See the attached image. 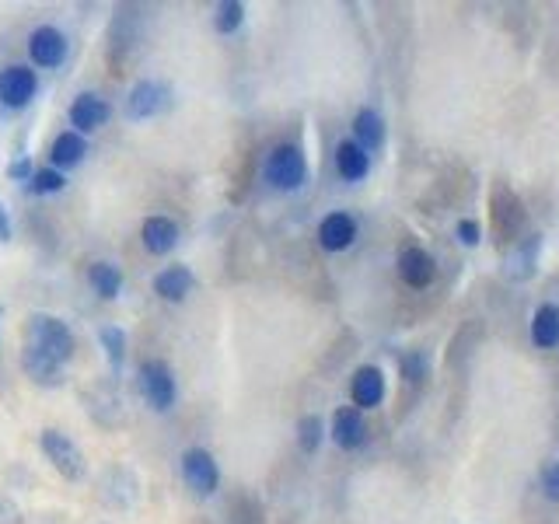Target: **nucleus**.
Returning a JSON list of instances; mask_svg holds the SVG:
<instances>
[{
  "mask_svg": "<svg viewBox=\"0 0 559 524\" xmlns=\"http://www.w3.org/2000/svg\"><path fill=\"white\" fill-rule=\"evenodd\" d=\"M25 346L46 353L49 360H56V364H63V367L74 360V350H77L70 325L63 322V318H56V315H46V311H32V315H28Z\"/></svg>",
  "mask_w": 559,
  "mask_h": 524,
  "instance_id": "f257e3e1",
  "label": "nucleus"
},
{
  "mask_svg": "<svg viewBox=\"0 0 559 524\" xmlns=\"http://www.w3.org/2000/svg\"><path fill=\"white\" fill-rule=\"evenodd\" d=\"M263 175L277 193H297L308 182V158L297 144H277L266 154Z\"/></svg>",
  "mask_w": 559,
  "mask_h": 524,
  "instance_id": "f03ea898",
  "label": "nucleus"
},
{
  "mask_svg": "<svg viewBox=\"0 0 559 524\" xmlns=\"http://www.w3.org/2000/svg\"><path fill=\"white\" fill-rule=\"evenodd\" d=\"M137 388H140V395H144V402L154 409V413H172V406L179 402L175 371L158 357H151V360H144V364H140Z\"/></svg>",
  "mask_w": 559,
  "mask_h": 524,
  "instance_id": "7ed1b4c3",
  "label": "nucleus"
},
{
  "mask_svg": "<svg viewBox=\"0 0 559 524\" xmlns=\"http://www.w3.org/2000/svg\"><path fill=\"white\" fill-rule=\"evenodd\" d=\"M39 448H42V455H46V462L53 465L67 483H81L84 472H88V462H84V451L74 437H67L56 427H46L39 434Z\"/></svg>",
  "mask_w": 559,
  "mask_h": 524,
  "instance_id": "20e7f679",
  "label": "nucleus"
},
{
  "mask_svg": "<svg viewBox=\"0 0 559 524\" xmlns=\"http://www.w3.org/2000/svg\"><path fill=\"white\" fill-rule=\"evenodd\" d=\"M182 479H186L189 493L196 500H210L221 490V465H217L214 451L207 448H186L182 451Z\"/></svg>",
  "mask_w": 559,
  "mask_h": 524,
  "instance_id": "39448f33",
  "label": "nucleus"
},
{
  "mask_svg": "<svg viewBox=\"0 0 559 524\" xmlns=\"http://www.w3.org/2000/svg\"><path fill=\"white\" fill-rule=\"evenodd\" d=\"M172 109V88L165 81H137L130 88V98H126V119L130 123H144V119H154L161 112Z\"/></svg>",
  "mask_w": 559,
  "mask_h": 524,
  "instance_id": "423d86ee",
  "label": "nucleus"
},
{
  "mask_svg": "<svg viewBox=\"0 0 559 524\" xmlns=\"http://www.w3.org/2000/svg\"><path fill=\"white\" fill-rule=\"evenodd\" d=\"M67 53H70V42H67V35H63L56 25L32 28V35H28V60H32L35 67H42V70L63 67Z\"/></svg>",
  "mask_w": 559,
  "mask_h": 524,
  "instance_id": "0eeeda50",
  "label": "nucleus"
},
{
  "mask_svg": "<svg viewBox=\"0 0 559 524\" xmlns=\"http://www.w3.org/2000/svg\"><path fill=\"white\" fill-rule=\"evenodd\" d=\"M39 95V77L25 63H14V67L0 70V105L7 109H25L32 105V98Z\"/></svg>",
  "mask_w": 559,
  "mask_h": 524,
  "instance_id": "6e6552de",
  "label": "nucleus"
},
{
  "mask_svg": "<svg viewBox=\"0 0 559 524\" xmlns=\"http://www.w3.org/2000/svg\"><path fill=\"white\" fill-rule=\"evenodd\" d=\"M112 119V105L109 98L95 95V91H81V95L70 102V126H74V133H95L102 130L105 123Z\"/></svg>",
  "mask_w": 559,
  "mask_h": 524,
  "instance_id": "1a4fd4ad",
  "label": "nucleus"
},
{
  "mask_svg": "<svg viewBox=\"0 0 559 524\" xmlns=\"http://www.w3.org/2000/svg\"><path fill=\"white\" fill-rule=\"evenodd\" d=\"M350 395H353V409H374L385 399V371L374 364H364L353 371L350 381Z\"/></svg>",
  "mask_w": 559,
  "mask_h": 524,
  "instance_id": "9d476101",
  "label": "nucleus"
},
{
  "mask_svg": "<svg viewBox=\"0 0 559 524\" xmlns=\"http://www.w3.org/2000/svg\"><path fill=\"white\" fill-rule=\"evenodd\" d=\"M179 238H182L179 224L165 214H154L140 224V242H144V249L151 252V256H168V252L179 245Z\"/></svg>",
  "mask_w": 559,
  "mask_h": 524,
  "instance_id": "9b49d317",
  "label": "nucleus"
},
{
  "mask_svg": "<svg viewBox=\"0 0 559 524\" xmlns=\"http://www.w3.org/2000/svg\"><path fill=\"white\" fill-rule=\"evenodd\" d=\"M196 287V276L189 266H182V262H175V266H165L158 276H154V294L161 297V301L168 304H182L189 294H193Z\"/></svg>",
  "mask_w": 559,
  "mask_h": 524,
  "instance_id": "f8f14e48",
  "label": "nucleus"
},
{
  "mask_svg": "<svg viewBox=\"0 0 559 524\" xmlns=\"http://www.w3.org/2000/svg\"><path fill=\"white\" fill-rule=\"evenodd\" d=\"M21 371L39 388H63V381H67L63 378V364L49 360L46 353L32 350V346H21Z\"/></svg>",
  "mask_w": 559,
  "mask_h": 524,
  "instance_id": "ddd939ff",
  "label": "nucleus"
},
{
  "mask_svg": "<svg viewBox=\"0 0 559 524\" xmlns=\"http://www.w3.org/2000/svg\"><path fill=\"white\" fill-rule=\"evenodd\" d=\"M332 441H336V448H343V451H357L360 444L367 441L364 413L353 406L336 409V416H332Z\"/></svg>",
  "mask_w": 559,
  "mask_h": 524,
  "instance_id": "4468645a",
  "label": "nucleus"
},
{
  "mask_svg": "<svg viewBox=\"0 0 559 524\" xmlns=\"http://www.w3.org/2000/svg\"><path fill=\"white\" fill-rule=\"evenodd\" d=\"M318 242H322L325 252H346L357 242V221L343 214V210H336V214H329L318 224Z\"/></svg>",
  "mask_w": 559,
  "mask_h": 524,
  "instance_id": "2eb2a0df",
  "label": "nucleus"
},
{
  "mask_svg": "<svg viewBox=\"0 0 559 524\" xmlns=\"http://www.w3.org/2000/svg\"><path fill=\"white\" fill-rule=\"evenodd\" d=\"M437 266L434 259H430V252H423L420 245H409V249L399 252V276L402 283H409V287H430V280H434Z\"/></svg>",
  "mask_w": 559,
  "mask_h": 524,
  "instance_id": "dca6fc26",
  "label": "nucleus"
},
{
  "mask_svg": "<svg viewBox=\"0 0 559 524\" xmlns=\"http://www.w3.org/2000/svg\"><path fill=\"white\" fill-rule=\"evenodd\" d=\"M84 158H88V140L74 130L60 133V137L53 140V147H49V161H53L56 172H70V168H77Z\"/></svg>",
  "mask_w": 559,
  "mask_h": 524,
  "instance_id": "f3484780",
  "label": "nucleus"
},
{
  "mask_svg": "<svg viewBox=\"0 0 559 524\" xmlns=\"http://www.w3.org/2000/svg\"><path fill=\"white\" fill-rule=\"evenodd\" d=\"M353 144L364 147L367 154L385 147V119L374 109H360L357 116H353Z\"/></svg>",
  "mask_w": 559,
  "mask_h": 524,
  "instance_id": "a211bd4d",
  "label": "nucleus"
},
{
  "mask_svg": "<svg viewBox=\"0 0 559 524\" xmlns=\"http://www.w3.org/2000/svg\"><path fill=\"white\" fill-rule=\"evenodd\" d=\"M88 287L95 290L102 301H116L119 294H123V269L116 266V262H91L88 266Z\"/></svg>",
  "mask_w": 559,
  "mask_h": 524,
  "instance_id": "6ab92c4d",
  "label": "nucleus"
},
{
  "mask_svg": "<svg viewBox=\"0 0 559 524\" xmlns=\"http://www.w3.org/2000/svg\"><path fill=\"white\" fill-rule=\"evenodd\" d=\"M336 172L343 175L346 182L367 179V172H371V154L353 144V140H343V144L336 147Z\"/></svg>",
  "mask_w": 559,
  "mask_h": 524,
  "instance_id": "aec40b11",
  "label": "nucleus"
},
{
  "mask_svg": "<svg viewBox=\"0 0 559 524\" xmlns=\"http://www.w3.org/2000/svg\"><path fill=\"white\" fill-rule=\"evenodd\" d=\"M532 339L542 350H553L559 346V308L556 304H542L532 315Z\"/></svg>",
  "mask_w": 559,
  "mask_h": 524,
  "instance_id": "412c9836",
  "label": "nucleus"
},
{
  "mask_svg": "<svg viewBox=\"0 0 559 524\" xmlns=\"http://www.w3.org/2000/svg\"><path fill=\"white\" fill-rule=\"evenodd\" d=\"M98 343H102V350H105V357H109V364H112V371H123V364H126V346H130V339H126V332L119 329V325H102L98 329Z\"/></svg>",
  "mask_w": 559,
  "mask_h": 524,
  "instance_id": "4be33fe9",
  "label": "nucleus"
},
{
  "mask_svg": "<svg viewBox=\"0 0 559 524\" xmlns=\"http://www.w3.org/2000/svg\"><path fill=\"white\" fill-rule=\"evenodd\" d=\"M245 25V4L242 0H221L214 7V28L221 35H235Z\"/></svg>",
  "mask_w": 559,
  "mask_h": 524,
  "instance_id": "5701e85b",
  "label": "nucleus"
},
{
  "mask_svg": "<svg viewBox=\"0 0 559 524\" xmlns=\"http://www.w3.org/2000/svg\"><path fill=\"white\" fill-rule=\"evenodd\" d=\"M322 437H325V423L318 420L315 413L301 416V420H297V444H301V451L315 455V451L322 448Z\"/></svg>",
  "mask_w": 559,
  "mask_h": 524,
  "instance_id": "b1692460",
  "label": "nucleus"
},
{
  "mask_svg": "<svg viewBox=\"0 0 559 524\" xmlns=\"http://www.w3.org/2000/svg\"><path fill=\"white\" fill-rule=\"evenodd\" d=\"M28 189H32L35 196H56V193H63V189H67V175L56 172V168H35Z\"/></svg>",
  "mask_w": 559,
  "mask_h": 524,
  "instance_id": "393cba45",
  "label": "nucleus"
},
{
  "mask_svg": "<svg viewBox=\"0 0 559 524\" xmlns=\"http://www.w3.org/2000/svg\"><path fill=\"white\" fill-rule=\"evenodd\" d=\"M402 374H406V381H420L423 374H427V357H423V353H409V357L402 360Z\"/></svg>",
  "mask_w": 559,
  "mask_h": 524,
  "instance_id": "a878e982",
  "label": "nucleus"
},
{
  "mask_svg": "<svg viewBox=\"0 0 559 524\" xmlns=\"http://www.w3.org/2000/svg\"><path fill=\"white\" fill-rule=\"evenodd\" d=\"M32 175H35V168L28 158H14L11 165H7V179H14V182H32Z\"/></svg>",
  "mask_w": 559,
  "mask_h": 524,
  "instance_id": "bb28decb",
  "label": "nucleus"
},
{
  "mask_svg": "<svg viewBox=\"0 0 559 524\" xmlns=\"http://www.w3.org/2000/svg\"><path fill=\"white\" fill-rule=\"evenodd\" d=\"M542 490H546L549 500H559V462L546 465V472H542Z\"/></svg>",
  "mask_w": 559,
  "mask_h": 524,
  "instance_id": "cd10ccee",
  "label": "nucleus"
},
{
  "mask_svg": "<svg viewBox=\"0 0 559 524\" xmlns=\"http://www.w3.org/2000/svg\"><path fill=\"white\" fill-rule=\"evenodd\" d=\"M458 242L462 245H479V224L476 221H458Z\"/></svg>",
  "mask_w": 559,
  "mask_h": 524,
  "instance_id": "c85d7f7f",
  "label": "nucleus"
},
{
  "mask_svg": "<svg viewBox=\"0 0 559 524\" xmlns=\"http://www.w3.org/2000/svg\"><path fill=\"white\" fill-rule=\"evenodd\" d=\"M0 242H11V217H7L4 203H0Z\"/></svg>",
  "mask_w": 559,
  "mask_h": 524,
  "instance_id": "c756f323",
  "label": "nucleus"
},
{
  "mask_svg": "<svg viewBox=\"0 0 559 524\" xmlns=\"http://www.w3.org/2000/svg\"><path fill=\"white\" fill-rule=\"evenodd\" d=\"M98 524H109V521H98Z\"/></svg>",
  "mask_w": 559,
  "mask_h": 524,
  "instance_id": "7c9ffc66",
  "label": "nucleus"
}]
</instances>
